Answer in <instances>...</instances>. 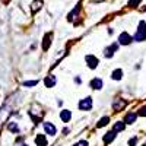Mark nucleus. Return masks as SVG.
I'll return each mask as SVG.
<instances>
[{
  "label": "nucleus",
  "instance_id": "6",
  "mask_svg": "<svg viewBox=\"0 0 146 146\" xmlns=\"http://www.w3.org/2000/svg\"><path fill=\"white\" fill-rule=\"evenodd\" d=\"M60 118H62L63 123H69L70 118H72V113L69 111V110H63V111L60 113Z\"/></svg>",
  "mask_w": 146,
  "mask_h": 146
},
{
  "label": "nucleus",
  "instance_id": "8",
  "mask_svg": "<svg viewBox=\"0 0 146 146\" xmlns=\"http://www.w3.org/2000/svg\"><path fill=\"white\" fill-rule=\"evenodd\" d=\"M91 88H92V89H98V91H100V89L102 88V80H101L100 78L92 79V80H91Z\"/></svg>",
  "mask_w": 146,
  "mask_h": 146
},
{
  "label": "nucleus",
  "instance_id": "9",
  "mask_svg": "<svg viewBox=\"0 0 146 146\" xmlns=\"http://www.w3.org/2000/svg\"><path fill=\"white\" fill-rule=\"evenodd\" d=\"M136 118H137V114L129 113V114L126 115V118H124V123H126V124H133V123L136 121Z\"/></svg>",
  "mask_w": 146,
  "mask_h": 146
},
{
  "label": "nucleus",
  "instance_id": "7",
  "mask_svg": "<svg viewBox=\"0 0 146 146\" xmlns=\"http://www.w3.org/2000/svg\"><path fill=\"white\" fill-rule=\"evenodd\" d=\"M44 129H45V131H47V135H50V136H54L56 135V127L51 124V123H48V121H47V123H44Z\"/></svg>",
  "mask_w": 146,
  "mask_h": 146
},
{
  "label": "nucleus",
  "instance_id": "21",
  "mask_svg": "<svg viewBox=\"0 0 146 146\" xmlns=\"http://www.w3.org/2000/svg\"><path fill=\"white\" fill-rule=\"evenodd\" d=\"M38 85V80H28V82H23V86L31 88V86H36Z\"/></svg>",
  "mask_w": 146,
  "mask_h": 146
},
{
  "label": "nucleus",
  "instance_id": "25",
  "mask_svg": "<svg viewBox=\"0 0 146 146\" xmlns=\"http://www.w3.org/2000/svg\"><path fill=\"white\" fill-rule=\"evenodd\" d=\"M76 146H88V142H85V140H82V142H79Z\"/></svg>",
  "mask_w": 146,
  "mask_h": 146
},
{
  "label": "nucleus",
  "instance_id": "2",
  "mask_svg": "<svg viewBox=\"0 0 146 146\" xmlns=\"http://www.w3.org/2000/svg\"><path fill=\"white\" fill-rule=\"evenodd\" d=\"M79 108L82 111H89L92 108V98L91 96H86V98H83L80 102H79Z\"/></svg>",
  "mask_w": 146,
  "mask_h": 146
},
{
  "label": "nucleus",
  "instance_id": "14",
  "mask_svg": "<svg viewBox=\"0 0 146 146\" xmlns=\"http://www.w3.org/2000/svg\"><path fill=\"white\" fill-rule=\"evenodd\" d=\"M111 78H113L114 80H120L121 78H123V70H121V69L114 70V72H113V75H111Z\"/></svg>",
  "mask_w": 146,
  "mask_h": 146
},
{
  "label": "nucleus",
  "instance_id": "16",
  "mask_svg": "<svg viewBox=\"0 0 146 146\" xmlns=\"http://www.w3.org/2000/svg\"><path fill=\"white\" fill-rule=\"evenodd\" d=\"M124 105H126V102H124V101H118V100H117V101L114 102V105H113V107H114L115 111H120V110H123V108H124Z\"/></svg>",
  "mask_w": 146,
  "mask_h": 146
},
{
  "label": "nucleus",
  "instance_id": "24",
  "mask_svg": "<svg viewBox=\"0 0 146 146\" xmlns=\"http://www.w3.org/2000/svg\"><path fill=\"white\" fill-rule=\"evenodd\" d=\"M136 142H137V137L130 139V140H129V146H135V145H136Z\"/></svg>",
  "mask_w": 146,
  "mask_h": 146
},
{
  "label": "nucleus",
  "instance_id": "20",
  "mask_svg": "<svg viewBox=\"0 0 146 146\" xmlns=\"http://www.w3.org/2000/svg\"><path fill=\"white\" fill-rule=\"evenodd\" d=\"M79 9H80V6H76V9H75V10H72V12H70V15H69V21L76 19V16H78V13H79Z\"/></svg>",
  "mask_w": 146,
  "mask_h": 146
},
{
  "label": "nucleus",
  "instance_id": "13",
  "mask_svg": "<svg viewBox=\"0 0 146 146\" xmlns=\"http://www.w3.org/2000/svg\"><path fill=\"white\" fill-rule=\"evenodd\" d=\"M115 137V131L113 130V131H108V133H105V136H104V142L105 143H110V142H113V139Z\"/></svg>",
  "mask_w": 146,
  "mask_h": 146
},
{
  "label": "nucleus",
  "instance_id": "22",
  "mask_svg": "<svg viewBox=\"0 0 146 146\" xmlns=\"http://www.w3.org/2000/svg\"><path fill=\"white\" fill-rule=\"evenodd\" d=\"M129 5H130L131 7H136L137 5H140V0H130V2H129Z\"/></svg>",
  "mask_w": 146,
  "mask_h": 146
},
{
  "label": "nucleus",
  "instance_id": "4",
  "mask_svg": "<svg viewBox=\"0 0 146 146\" xmlns=\"http://www.w3.org/2000/svg\"><path fill=\"white\" fill-rule=\"evenodd\" d=\"M85 60H86L89 69H96V66H98V63H100V60L96 58L95 56H86V57H85Z\"/></svg>",
  "mask_w": 146,
  "mask_h": 146
},
{
  "label": "nucleus",
  "instance_id": "27",
  "mask_svg": "<svg viewBox=\"0 0 146 146\" xmlns=\"http://www.w3.org/2000/svg\"><path fill=\"white\" fill-rule=\"evenodd\" d=\"M95 2H102V0H95Z\"/></svg>",
  "mask_w": 146,
  "mask_h": 146
},
{
  "label": "nucleus",
  "instance_id": "3",
  "mask_svg": "<svg viewBox=\"0 0 146 146\" xmlns=\"http://www.w3.org/2000/svg\"><path fill=\"white\" fill-rule=\"evenodd\" d=\"M131 36L127 34V32H121L120 34V36H118V44H121V45H127V44H130L131 42Z\"/></svg>",
  "mask_w": 146,
  "mask_h": 146
},
{
  "label": "nucleus",
  "instance_id": "18",
  "mask_svg": "<svg viewBox=\"0 0 146 146\" xmlns=\"http://www.w3.org/2000/svg\"><path fill=\"white\" fill-rule=\"evenodd\" d=\"M7 129H9L12 133H19V127H18V124H16V123H13V121L7 124Z\"/></svg>",
  "mask_w": 146,
  "mask_h": 146
},
{
  "label": "nucleus",
  "instance_id": "15",
  "mask_svg": "<svg viewBox=\"0 0 146 146\" xmlns=\"http://www.w3.org/2000/svg\"><path fill=\"white\" fill-rule=\"evenodd\" d=\"M126 127V123L124 121H117V123L114 124V131H123Z\"/></svg>",
  "mask_w": 146,
  "mask_h": 146
},
{
  "label": "nucleus",
  "instance_id": "26",
  "mask_svg": "<svg viewBox=\"0 0 146 146\" xmlns=\"http://www.w3.org/2000/svg\"><path fill=\"white\" fill-rule=\"evenodd\" d=\"M18 146H28V145H27V143H19Z\"/></svg>",
  "mask_w": 146,
  "mask_h": 146
},
{
  "label": "nucleus",
  "instance_id": "1",
  "mask_svg": "<svg viewBox=\"0 0 146 146\" xmlns=\"http://www.w3.org/2000/svg\"><path fill=\"white\" fill-rule=\"evenodd\" d=\"M135 41H145L146 40V22H139V28H137V32L133 36Z\"/></svg>",
  "mask_w": 146,
  "mask_h": 146
},
{
  "label": "nucleus",
  "instance_id": "17",
  "mask_svg": "<svg viewBox=\"0 0 146 146\" xmlns=\"http://www.w3.org/2000/svg\"><path fill=\"white\" fill-rule=\"evenodd\" d=\"M108 123H110V117H102V118L98 121V124H96V127H98V129H100V127H104V126H107Z\"/></svg>",
  "mask_w": 146,
  "mask_h": 146
},
{
  "label": "nucleus",
  "instance_id": "19",
  "mask_svg": "<svg viewBox=\"0 0 146 146\" xmlns=\"http://www.w3.org/2000/svg\"><path fill=\"white\" fill-rule=\"evenodd\" d=\"M41 5H42L41 0H35V2L32 3V13H35L36 10H40L41 9Z\"/></svg>",
  "mask_w": 146,
  "mask_h": 146
},
{
  "label": "nucleus",
  "instance_id": "12",
  "mask_svg": "<svg viewBox=\"0 0 146 146\" xmlns=\"http://www.w3.org/2000/svg\"><path fill=\"white\" fill-rule=\"evenodd\" d=\"M35 143L38 146H47V139L44 137V135H38L35 137Z\"/></svg>",
  "mask_w": 146,
  "mask_h": 146
},
{
  "label": "nucleus",
  "instance_id": "10",
  "mask_svg": "<svg viewBox=\"0 0 146 146\" xmlns=\"http://www.w3.org/2000/svg\"><path fill=\"white\" fill-rule=\"evenodd\" d=\"M44 83H45V86H47V88H53L54 85H56V78H54L53 75L47 76V78H45V80H44Z\"/></svg>",
  "mask_w": 146,
  "mask_h": 146
},
{
  "label": "nucleus",
  "instance_id": "5",
  "mask_svg": "<svg viewBox=\"0 0 146 146\" xmlns=\"http://www.w3.org/2000/svg\"><path fill=\"white\" fill-rule=\"evenodd\" d=\"M117 48H118V44H113V45H110L108 48H105L104 56H105V57H113L114 51H117Z\"/></svg>",
  "mask_w": 146,
  "mask_h": 146
},
{
  "label": "nucleus",
  "instance_id": "11",
  "mask_svg": "<svg viewBox=\"0 0 146 146\" xmlns=\"http://www.w3.org/2000/svg\"><path fill=\"white\" fill-rule=\"evenodd\" d=\"M51 38H53V34H47L45 36H44V44H42V48L47 51L48 50V47H50V44H51Z\"/></svg>",
  "mask_w": 146,
  "mask_h": 146
},
{
  "label": "nucleus",
  "instance_id": "23",
  "mask_svg": "<svg viewBox=\"0 0 146 146\" xmlns=\"http://www.w3.org/2000/svg\"><path fill=\"white\" fill-rule=\"evenodd\" d=\"M139 115H143V117H146V105H145V107H142V108L139 110Z\"/></svg>",
  "mask_w": 146,
  "mask_h": 146
}]
</instances>
